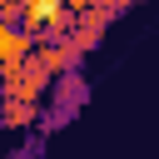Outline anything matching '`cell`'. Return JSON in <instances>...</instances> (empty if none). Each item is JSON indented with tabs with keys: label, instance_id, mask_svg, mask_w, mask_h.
<instances>
[{
	"label": "cell",
	"instance_id": "cell-4",
	"mask_svg": "<svg viewBox=\"0 0 159 159\" xmlns=\"http://www.w3.org/2000/svg\"><path fill=\"white\" fill-rule=\"evenodd\" d=\"M70 30H75V10H70V5H60V10H55V15L45 20V30H40V40H65Z\"/></svg>",
	"mask_w": 159,
	"mask_h": 159
},
{
	"label": "cell",
	"instance_id": "cell-6",
	"mask_svg": "<svg viewBox=\"0 0 159 159\" xmlns=\"http://www.w3.org/2000/svg\"><path fill=\"white\" fill-rule=\"evenodd\" d=\"M124 5H144V0H124Z\"/></svg>",
	"mask_w": 159,
	"mask_h": 159
},
{
	"label": "cell",
	"instance_id": "cell-1",
	"mask_svg": "<svg viewBox=\"0 0 159 159\" xmlns=\"http://www.w3.org/2000/svg\"><path fill=\"white\" fill-rule=\"evenodd\" d=\"M109 25H114V15H109V10H99V5H80V10H75V30H70V35H75V40H80V50L89 55V50H99V40H104V30H109Z\"/></svg>",
	"mask_w": 159,
	"mask_h": 159
},
{
	"label": "cell",
	"instance_id": "cell-5",
	"mask_svg": "<svg viewBox=\"0 0 159 159\" xmlns=\"http://www.w3.org/2000/svg\"><path fill=\"white\" fill-rule=\"evenodd\" d=\"M65 5H70V10H80V5H89V0H65Z\"/></svg>",
	"mask_w": 159,
	"mask_h": 159
},
{
	"label": "cell",
	"instance_id": "cell-2",
	"mask_svg": "<svg viewBox=\"0 0 159 159\" xmlns=\"http://www.w3.org/2000/svg\"><path fill=\"white\" fill-rule=\"evenodd\" d=\"M50 89H55V104H60V109H80V104L89 99L84 70H65V75H55V80H50Z\"/></svg>",
	"mask_w": 159,
	"mask_h": 159
},
{
	"label": "cell",
	"instance_id": "cell-3",
	"mask_svg": "<svg viewBox=\"0 0 159 159\" xmlns=\"http://www.w3.org/2000/svg\"><path fill=\"white\" fill-rule=\"evenodd\" d=\"M30 124H40V99L0 94V129H30Z\"/></svg>",
	"mask_w": 159,
	"mask_h": 159
}]
</instances>
